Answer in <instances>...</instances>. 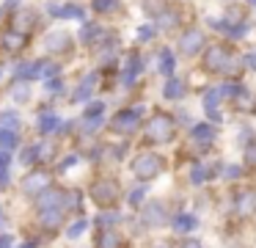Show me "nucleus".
<instances>
[{"label": "nucleus", "instance_id": "f257e3e1", "mask_svg": "<svg viewBox=\"0 0 256 248\" xmlns=\"http://www.w3.org/2000/svg\"><path fill=\"white\" fill-rule=\"evenodd\" d=\"M162 165H166L162 157L160 154H152V152H146V154H140V157L132 160V171H135L138 179H154V176L162 171Z\"/></svg>", "mask_w": 256, "mask_h": 248}, {"label": "nucleus", "instance_id": "f03ea898", "mask_svg": "<svg viewBox=\"0 0 256 248\" xmlns=\"http://www.w3.org/2000/svg\"><path fill=\"white\" fill-rule=\"evenodd\" d=\"M171 135H174V119L166 113H157L149 121V127H146V138L152 143H166V141H171Z\"/></svg>", "mask_w": 256, "mask_h": 248}, {"label": "nucleus", "instance_id": "7ed1b4c3", "mask_svg": "<svg viewBox=\"0 0 256 248\" xmlns=\"http://www.w3.org/2000/svg\"><path fill=\"white\" fill-rule=\"evenodd\" d=\"M91 198H94L100 207H110V204L118 201V185L113 179H100L91 187Z\"/></svg>", "mask_w": 256, "mask_h": 248}, {"label": "nucleus", "instance_id": "20e7f679", "mask_svg": "<svg viewBox=\"0 0 256 248\" xmlns=\"http://www.w3.org/2000/svg\"><path fill=\"white\" fill-rule=\"evenodd\" d=\"M138 119H140V110H122V113L113 116V130L116 132H135L138 130Z\"/></svg>", "mask_w": 256, "mask_h": 248}, {"label": "nucleus", "instance_id": "39448f33", "mask_svg": "<svg viewBox=\"0 0 256 248\" xmlns=\"http://www.w3.org/2000/svg\"><path fill=\"white\" fill-rule=\"evenodd\" d=\"M47 185H50V176H47L44 171H34V174H28V176L22 179V190L28 193V196L47 193Z\"/></svg>", "mask_w": 256, "mask_h": 248}, {"label": "nucleus", "instance_id": "423d86ee", "mask_svg": "<svg viewBox=\"0 0 256 248\" xmlns=\"http://www.w3.org/2000/svg\"><path fill=\"white\" fill-rule=\"evenodd\" d=\"M234 209H237L242 218L256 215V193L254 190H240L237 198H234Z\"/></svg>", "mask_w": 256, "mask_h": 248}, {"label": "nucleus", "instance_id": "0eeeda50", "mask_svg": "<svg viewBox=\"0 0 256 248\" xmlns=\"http://www.w3.org/2000/svg\"><path fill=\"white\" fill-rule=\"evenodd\" d=\"M228 66H232V55L223 47H210V53H206V69L220 72V69H228Z\"/></svg>", "mask_w": 256, "mask_h": 248}, {"label": "nucleus", "instance_id": "6e6552de", "mask_svg": "<svg viewBox=\"0 0 256 248\" xmlns=\"http://www.w3.org/2000/svg\"><path fill=\"white\" fill-rule=\"evenodd\" d=\"M44 50L47 53H66L69 50V36L66 33H50L44 39Z\"/></svg>", "mask_w": 256, "mask_h": 248}, {"label": "nucleus", "instance_id": "1a4fd4ad", "mask_svg": "<svg viewBox=\"0 0 256 248\" xmlns=\"http://www.w3.org/2000/svg\"><path fill=\"white\" fill-rule=\"evenodd\" d=\"M201 44H204V36H201L198 31H190V33H184V36H182L179 50H182V53H188V55H193V53H198Z\"/></svg>", "mask_w": 256, "mask_h": 248}, {"label": "nucleus", "instance_id": "9d476101", "mask_svg": "<svg viewBox=\"0 0 256 248\" xmlns=\"http://www.w3.org/2000/svg\"><path fill=\"white\" fill-rule=\"evenodd\" d=\"M96 248H122V234L113 231V229L100 231V237H96Z\"/></svg>", "mask_w": 256, "mask_h": 248}, {"label": "nucleus", "instance_id": "9b49d317", "mask_svg": "<svg viewBox=\"0 0 256 248\" xmlns=\"http://www.w3.org/2000/svg\"><path fill=\"white\" fill-rule=\"evenodd\" d=\"M144 220L149 226H160L166 223V215H162V204H149V207L144 209Z\"/></svg>", "mask_w": 256, "mask_h": 248}, {"label": "nucleus", "instance_id": "f8f14e48", "mask_svg": "<svg viewBox=\"0 0 256 248\" xmlns=\"http://www.w3.org/2000/svg\"><path fill=\"white\" fill-rule=\"evenodd\" d=\"M50 11L61 20H80L83 17V9L80 6H50Z\"/></svg>", "mask_w": 256, "mask_h": 248}, {"label": "nucleus", "instance_id": "ddd939ff", "mask_svg": "<svg viewBox=\"0 0 256 248\" xmlns=\"http://www.w3.org/2000/svg\"><path fill=\"white\" fill-rule=\"evenodd\" d=\"M39 218H42V223L47 226V229H56L58 223H61V207H44V209H39Z\"/></svg>", "mask_w": 256, "mask_h": 248}, {"label": "nucleus", "instance_id": "4468645a", "mask_svg": "<svg viewBox=\"0 0 256 248\" xmlns=\"http://www.w3.org/2000/svg\"><path fill=\"white\" fill-rule=\"evenodd\" d=\"M25 47V33H6L3 36V50L8 53H17V50Z\"/></svg>", "mask_w": 256, "mask_h": 248}, {"label": "nucleus", "instance_id": "2eb2a0df", "mask_svg": "<svg viewBox=\"0 0 256 248\" xmlns=\"http://www.w3.org/2000/svg\"><path fill=\"white\" fill-rule=\"evenodd\" d=\"M196 223H198V220H196L193 215H176V218H174V229L176 231H190V229H196Z\"/></svg>", "mask_w": 256, "mask_h": 248}, {"label": "nucleus", "instance_id": "dca6fc26", "mask_svg": "<svg viewBox=\"0 0 256 248\" xmlns=\"http://www.w3.org/2000/svg\"><path fill=\"white\" fill-rule=\"evenodd\" d=\"M58 124H61V121H58V116H56V113H44V116H39V132H52Z\"/></svg>", "mask_w": 256, "mask_h": 248}, {"label": "nucleus", "instance_id": "f3484780", "mask_svg": "<svg viewBox=\"0 0 256 248\" xmlns=\"http://www.w3.org/2000/svg\"><path fill=\"white\" fill-rule=\"evenodd\" d=\"M0 146H3V152L14 149V146H17V132H14V130H3V127H0Z\"/></svg>", "mask_w": 256, "mask_h": 248}, {"label": "nucleus", "instance_id": "a211bd4d", "mask_svg": "<svg viewBox=\"0 0 256 248\" xmlns=\"http://www.w3.org/2000/svg\"><path fill=\"white\" fill-rule=\"evenodd\" d=\"M218 97H220V91H210L206 94V99H204V105H206V113H212V119H220V113H218Z\"/></svg>", "mask_w": 256, "mask_h": 248}, {"label": "nucleus", "instance_id": "6ab92c4d", "mask_svg": "<svg viewBox=\"0 0 256 248\" xmlns=\"http://www.w3.org/2000/svg\"><path fill=\"white\" fill-rule=\"evenodd\" d=\"M94 80H96L94 75H91V77H86V80H83V86H80L78 91H74V102H83V99L88 97V94H91V88H94Z\"/></svg>", "mask_w": 256, "mask_h": 248}, {"label": "nucleus", "instance_id": "aec40b11", "mask_svg": "<svg viewBox=\"0 0 256 248\" xmlns=\"http://www.w3.org/2000/svg\"><path fill=\"white\" fill-rule=\"evenodd\" d=\"M182 91H184V86H182V80H176V77H171V80L166 83V97H168V99L182 97Z\"/></svg>", "mask_w": 256, "mask_h": 248}, {"label": "nucleus", "instance_id": "412c9836", "mask_svg": "<svg viewBox=\"0 0 256 248\" xmlns=\"http://www.w3.org/2000/svg\"><path fill=\"white\" fill-rule=\"evenodd\" d=\"M17 121H20V116L14 113V110H3V113H0V127H3V130H14Z\"/></svg>", "mask_w": 256, "mask_h": 248}, {"label": "nucleus", "instance_id": "4be33fe9", "mask_svg": "<svg viewBox=\"0 0 256 248\" xmlns=\"http://www.w3.org/2000/svg\"><path fill=\"white\" fill-rule=\"evenodd\" d=\"M138 69H140V58H130V64H127V72H124V83H132L135 80V75H138Z\"/></svg>", "mask_w": 256, "mask_h": 248}, {"label": "nucleus", "instance_id": "5701e85b", "mask_svg": "<svg viewBox=\"0 0 256 248\" xmlns=\"http://www.w3.org/2000/svg\"><path fill=\"white\" fill-rule=\"evenodd\" d=\"M160 69L166 72V75H171V72H174V58H171V53H166V50L160 53Z\"/></svg>", "mask_w": 256, "mask_h": 248}, {"label": "nucleus", "instance_id": "b1692460", "mask_svg": "<svg viewBox=\"0 0 256 248\" xmlns=\"http://www.w3.org/2000/svg\"><path fill=\"white\" fill-rule=\"evenodd\" d=\"M212 135H215V130H212L210 124H201V127H193V138H206V141H210Z\"/></svg>", "mask_w": 256, "mask_h": 248}, {"label": "nucleus", "instance_id": "393cba45", "mask_svg": "<svg viewBox=\"0 0 256 248\" xmlns=\"http://www.w3.org/2000/svg\"><path fill=\"white\" fill-rule=\"evenodd\" d=\"M102 108H105L102 102H91L88 108H86V119H100V116H102Z\"/></svg>", "mask_w": 256, "mask_h": 248}, {"label": "nucleus", "instance_id": "a878e982", "mask_svg": "<svg viewBox=\"0 0 256 248\" xmlns=\"http://www.w3.org/2000/svg\"><path fill=\"white\" fill-rule=\"evenodd\" d=\"M96 33H102L96 25H86V28H83V42H86V44H88V42H94V39H96Z\"/></svg>", "mask_w": 256, "mask_h": 248}, {"label": "nucleus", "instance_id": "bb28decb", "mask_svg": "<svg viewBox=\"0 0 256 248\" xmlns=\"http://www.w3.org/2000/svg\"><path fill=\"white\" fill-rule=\"evenodd\" d=\"M86 226H88L86 220H78V223H72V226H69V237H80V234L86 231Z\"/></svg>", "mask_w": 256, "mask_h": 248}, {"label": "nucleus", "instance_id": "cd10ccee", "mask_svg": "<svg viewBox=\"0 0 256 248\" xmlns=\"http://www.w3.org/2000/svg\"><path fill=\"white\" fill-rule=\"evenodd\" d=\"M36 154H39V146L25 149V152H22V163H34V160H36Z\"/></svg>", "mask_w": 256, "mask_h": 248}, {"label": "nucleus", "instance_id": "c85d7f7f", "mask_svg": "<svg viewBox=\"0 0 256 248\" xmlns=\"http://www.w3.org/2000/svg\"><path fill=\"white\" fill-rule=\"evenodd\" d=\"M17 25H20V28H22V25H25V28H30V25H34V17H30L28 11H25V14L20 11V17H17Z\"/></svg>", "mask_w": 256, "mask_h": 248}, {"label": "nucleus", "instance_id": "c756f323", "mask_svg": "<svg viewBox=\"0 0 256 248\" xmlns=\"http://www.w3.org/2000/svg\"><path fill=\"white\" fill-rule=\"evenodd\" d=\"M144 193H146V187H135V190L130 193V201H132V204H140V198H144Z\"/></svg>", "mask_w": 256, "mask_h": 248}, {"label": "nucleus", "instance_id": "7c9ffc66", "mask_svg": "<svg viewBox=\"0 0 256 248\" xmlns=\"http://www.w3.org/2000/svg\"><path fill=\"white\" fill-rule=\"evenodd\" d=\"M182 248H204V242L196 240V237H188V240H182Z\"/></svg>", "mask_w": 256, "mask_h": 248}, {"label": "nucleus", "instance_id": "2f4dec72", "mask_svg": "<svg viewBox=\"0 0 256 248\" xmlns=\"http://www.w3.org/2000/svg\"><path fill=\"white\" fill-rule=\"evenodd\" d=\"M42 72H44V77H52V75H56V72H58V66L56 64H42Z\"/></svg>", "mask_w": 256, "mask_h": 248}, {"label": "nucleus", "instance_id": "473e14b6", "mask_svg": "<svg viewBox=\"0 0 256 248\" xmlns=\"http://www.w3.org/2000/svg\"><path fill=\"white\" fill-rule=\"evenodd\" d=\"M110 6H113V0H96L94 9H96V11H105V9H110Z\"/></svg>", "mask_w": 256, "mask_h": 248}, {"label": "nucleus", "instance_id": "72a5a7b5", "mask_svg": "<svg viewBox=\"0 0 256 248\" xmlns=\"http://www.w3.org/2000/svg\"><path fill=\"white\" fill-rule=\"evenodd\" d=\"M204 179V171H201V165H196L193 168V182H201Z\"/></svg>", "mask_w": 256, "mask_h": 248}, {"label": "nucleus", "instance_id": "f704fd0d", "mask_svg": "<svg viewBox=\"0 0 256 248\" xmlns=\"http://www.w3.org/2000/svg\"><path fill=\"white\" fill-rule=\"evenodd\" d=\"M8 165V152H0V171H6Z\"/></svg>", "mask_w": 256, "mask_h": 248}, {"label": "nucleus", "instance_id": "c9c22d12", "mask_svg": "<svg viewBox=\"0 0 256 248\" xmlns=\"http://www.w3.org/2000/svg\"><path fill=\"white\" fill-rule=\"evenodd\" d=\"M8 245H12V237H8V234H0V248H8Z\"/></svg>", "mask_w": 256, "mask_h": 248}, {"label": "nucleus", "instance_id": "e433bc0d", "mask_svg": "<svg viewBox=\"0 0 256 248\" xmlns=\"http://www.w3.org/2000/svg\"><path fill=\"white\" fill-rule=\"evenodd\" d=\"M140 39H152V28H140Z\"/></svg>", "mask_w": 256, "mask_h": 248}, {"label": "nucleus", "instance_id": "4c0bfd02", "mask_svg": "<svg viewBox=\"0 0 256 248\" xmlns=\"http://www.w3.org/2000/svg\"><path fill=\"white\" fill-rule=\"evenodd\" d=\"M245 64H248L250 69H256V55H248V61H245Z\"/></svg>", "mask_w": 256, "mask_h": 248}, {"label": "nucleus", "instance_id": "58836bf2", "mask_svg": "<svg viewBox=\"0 0 256 248\" xmlns=\"http://www.w3.org/2000/svg\"><path fill=\"white\" fill-rule=\"evenodd\" d=\"M6 182H8V174L6 171H0V185H6Z\"/></svg>", "mask_w": 256, "mask_h": 248}, {"label": "nucleus", "instance_id": "ea45409f", "mask_svg": "<svg viewBox=\"0 0 256 248\" xmlns=\"http://www.w3.org/2000/svg\"><path fill=\"white\" fill-rule=\"evenodd\" d=\"M20 248H36V242H25V245H20Z\"/></svg>", "mask_w": 256, "mask_h": 248}, {"label": "nucleus", "instance_id": "a19ab883", "mask_svg": "<svg viewBox=\"0 0 256 248\" xmlns=\"http://www.w3.org/2000/svg\"><path fill=\"white\" fill-rule=\"evenodd\" d=\"M250 3H256V0H250Z\"/></svg>", "mask_w": 256, "mask_h": 248}, {"label": "nucleus", "instance_id": "79ce46f5", "mask_svg": "<svg viewBox=\"0 0 256 248\" xmlns=\"http://www.w3.org/2000/svg\"><path fill=\"white\" fill-rule=\"evenodd\" d=\"M0 212H3V209H0Z\"/></svg>", "mask_w": 256, "mask_h": 248}]
</instances>
